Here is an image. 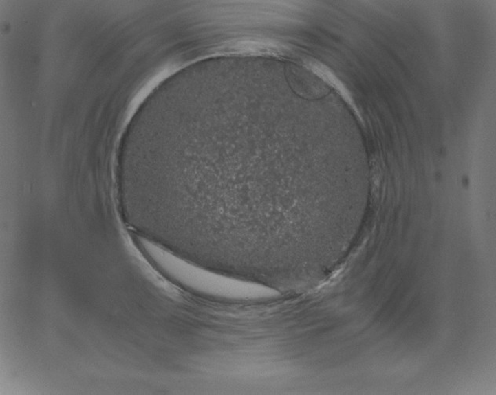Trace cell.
Instances as JSON below:
<instances>
[{
    "label": "cell",
    "instance_id": "cell-1",
    "mask_svg": "<svg viewBox=\"0 0 496 395\" xmlns=\"http://www.w3.org/2000/svg\"><path fill=\"white\" fill-rule=\"evenodd\" d=\"M306 67L312 71H314L321 79L326 82L328 85L332 87L334 90L339 93V95L345 99V102L348 103L352 102V98H351L352 96L350 95L347 87L343 85V83L339 80L338 78L334 75V72L328 69L327 67L320 63H317V61H310V63L306 65Z\"/></svg>",
    "mask_w": 496,
    "mask_h": 395
}]
</instances>
